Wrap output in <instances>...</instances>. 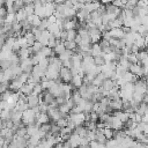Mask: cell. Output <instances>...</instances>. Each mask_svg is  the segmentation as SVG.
Listing matches in <instances>:
<instances>
[{"label": "cell", "mask_w": 148, "mask_h": 148, "mask_svg": "<svg viewBox=\"0 0 148 148\" xmlns=\"http://www.w3.org/2000/svg\"><path fill=\"white\" fill-rule=\"evenodd\" d=\"M133 92H134V83H125L123 87L119 88V97L123 101H132L133 99Z\"/></svg>", "instance_id": "1"}, {"label": "cell", "mask_w": 148, "mask_h": 148, "mask_svg": "<svg viewBox=\"0 0 148 148\" xmlns=\"http://www.w3.org/2000/svg\"><path fill=\"white\" fill-rule=\"evenodd\" d=\"M36 123V113L34 112L32 109H27L25 111L22 112V124L24 126H29L31 124Z\"/></svg>", "instance_id": "2"}, {"label": "cell", "mask_w": 148, "mask_h": 148, "mask_svg": "<svg viewBox=\"0 0 148 148\" xmlns=\"http://www.w3.org/2000/svg\"><path fill=\"white\" fill-rule=\"evenodd\" d=\"M67 118L71 121H73L75 124V126H81V125H83L87 121V113H84V112L73 113V114H69Z\"/></svg>", "instance_id": "3"}, {"label": "cell", "mask_w": 148, "mask_h": 148, "mask_svg": "<svg viewBox=\"0 0 148 148\" xmlns=\"http://www.w3.org/2000/svg\"><path fill=\"white\" fill-rule=\"evenodd\" d=\"M59 77H60V80H61L62 83H69L72 81V77H73V74L71 72V68L65 67V66H61V68L59 71Z\"/></svg>", "instance_id": "4"}, {"label": "cell", "mask_w": 148, "mask_h": 148, "mask_svg": "<svg viewBox=\"0 0 148 148\" xmlns=\"http://www.w3.org/2000/svg\"><path fill=\"white\" fill-rule=\"evenodd\" d=\"M128 72H131L133 75H135L136 77H143V67L140 62L138 64H131L130 68H128Z\"/></svg>", "instance_id": "5"}, {"label": "cell", "mask_w": 148, "mask_h": 148, "mask_svg": "<svg viewBox=\"0 0 148 148\" xmlns=\"http://www.w3.org/2000/svg\"><path fill=\"white\" fill-rule=\"evenodd\" d=\"M88 34H89V37H90V42H91L92 44L99 43V40L102 39V32H101L97 28L89 29V30H88Z\"/></svg>", "instance_id": "6"}, {"label": "cell", "mask_w": 148, "mask_h": 148, "mask_svg": "<svg viewBox=\"0 0 148 148\" xmlns=\"http://www.w3.org/2000/svg\"><path fill=\"white\" fill-rule=\"evenodd\" d=\"M20 67H21L22 72H24V73H29V74H30L31 71H32V67H34V64H32L31 58L20 60Z\"/></svg>", "instance_id": "7"}, {"label": "cell", "mask_w": 148, "mask_h": 148, "mask_svg": "<svg viewBox=\"0 0 148 148\" xmlns=\"http://www.w3.org/2000/svg\"><path fill=\"white\" fill-rule=\"evenodd\" d=\"M47 114H49L50 119L53 120L54 123H56L57 120H59L60 118H62V114L60 113V111H59L58 108H49V110H47Z\"/></svg>", "instance_id": "8"}, {"label": "cell", "mask_w": 148, "mask_h": 148, "mask_svg": "<svg viewBox=\"0 0 148 148\" xmlns=\"http://www.w3.org/2000/svg\"><path fill=\"white\" fill-rule=\"evenodd\" d=\"M80 140H81V138L77 135V134H75L74 132L71 134V136L68 138V140H67V142H68V145L71 146V148H79L80 147Z\"/></svg>", "instance_id": "9"}, {"label": "cell", "mask_w": 148, "mask_h": 148, "mask_svg": "<svg viewBox=\"0 0 148 148\" xmlns=\"http://www.w3.org/2000/svg\"><path fill=\"white\" fill-rule=\"evenodd\" d=\"M109 34H110L111 38H116V39H123L125 36L123 28H112L109 30Z\"/></svg>", "instance_id": "10"}, {"label": "cell", "mask_w": 148, "mask_h": 148, "mask_svg": "<svg viewBox=\"0 0 148 148\" xmlns=\"http://www.w3.org/2000/svg\"><path fill=\"white\" fill-rule=\"evenodd\" d=\"M50 37H51V34H50L47 30H43V31L40 32V35L36 38V40H37V42H39V43H42V45H43V46H46V45H47V43H49Z\"/></svg>", "instance_id": "11"}, {"label": "cell", "mask_w": 148, "mask_h": 148, "mask_svg": "<svg viewBox=\"0 0 148 148\" xmlns=\"http://www.w3.org/2000/svg\"><path fill=\"white\" fill-rule=\"evenodd\" d=\"M89 53H90V56L92 58H95V57H103V51H102V47L99 46L98 43H95V44L91 45Z\"/></svg>", "instance_id": "12"}, {"label": "cell", "mask_w": 148, "mask_h": 148, "mask_svg": "<svg viewBox=\"0 0 148 148\" xmlns=\"http://www.w3.org/2000/svg\"><path fill=\"white\" fill-rule=\"evenodd\" d=\"M50 117L47 114V112H39L38 114H36V124L38 125H43V124H47L50 123Z\"/></svg>", "instance_id": "13"}, {"label": "cell", "mask_w": 148, "mask_h": 148, "mask_svg": "<svg viewBox=\"0 0 148 148\" xmlns=\"http://www.w3.org/2000/svg\"><path fill=\"white\" fill-rule=\"evenodd\" d=\"M32 49L31 47H23V49H20V51L17 52V56L20 58V60H23V59H28L31 57L32 54Z\"/></svg>", "instance_id": "14"}, {"label": "cell", "mask_w": 148, "mask_h": 148, "mask_svg": "<svg viewBox=\"0 0 148 148\" xmlns=\"http://www.w3.org/2000/svg\"><path fill=\"white\" fill-rule=\"evenodd\" d=\"M34 87H35V83H32V82H27V83H24V84L22 86V88L20 89V92H21L22 95H24V96H29V95H31Z\"/></svg>", "instance_id": "15"}, {"label": "cell", "mask_w": 148, "mask_h": 148, "mask_svg": "<svg viewBox=\"0 0 148 148\" xmlns=\"http://www.w3.org/2000/svg\"><path fill=\"white\" fill-rule=\"evenodd\" d=\"M99 6H101V2L99 1H94V2H86L83 8L90 14L92 12H96L99 8Z\"/></svg>", "instance_id": "16"}, {"label": "cell", "mask_w": 148, "mask_h": 148, "mask_svg": "<svg viewBox=\"0 0 148 148\" xmlns=\"http://www.w3.org/2000/svg\"><path fill=\"white\" fill-rule=\"evenodd\" d=\"M39 96H35V95H29L28 97H27V103H28V106L30 108V109H32V108H35V106H38V104H39Z\"/></svg>", "instance_id": "17"}, {"label": "cell", "mask_w": 148, "mask_h": 148, "mask_svg": "<svg viewBox=\"0 0 148 148\" xmlns=\"http://www.w3.org/2000/svg\"><path fill=\"white\" fill-rule=\"evenodd\" d=\"M71 83H72L73 88H77V89H79V88L83 84V76H81L80 74H75V75H73Z\"/></svg>", "instance_id": "18"}, {"label": "cell", "mask_w": 148, "mask_h": 148, "mask_svg": "<svg viewBox=\"0 0 148 148\" xmlns=\"http://www.w3.org/2000/svg\"><path fill=\"white\" fill-rule=\"evenodd\" d=\"M109 108L111 110H113V111L121 110V108H123V101H121V98H119V99H110Z\"/></svg>", "instance_id": "19"}, {"label": "cell", "mask_w": 148, "mask_h": 148, "mask_svg": "<svg viewBox=\"0 0 148 148\" xmlns=\"http://www.w3.org/2000/svg\"><path fill=\"white\" fill-rule=\"evenodd\" d=\"M116 86H117V84H116V81H113V80H111V79H105L101 87L103 88V90H105V91H110V90L113 89Z\"/></svg>", "instance_id": "20"}, {"label": "cell", "mask_w": 148, "mask_h": 148, "mask_svg": "<svg viewBox=\"0 0 148 148\" xmlns=\"http://www.w3.org/2000/svg\"><path fill=\"white\" fill-rule=\"evenodd\" d=\"M27 21L30 23V25L31 27H39V24H40V21H42V18L39 17V16H37V15H35V14H32V15H30V16H28L27 17Z\"/></svg>", "instance_id": "21"}, {"label": "cell", "mask_w": 148, "mask_h": 148, "mask_svg": "<svg viewBox=\"0 0 148 148\" xmlns=\"http://www.w3.org/2000/svg\"><path fill=\"white\" fill-rule=\"evenodd\" d=\"M72 54H73V51L65 50L62 53H60V54L58 56V58H59V60H60L61 62H65V61H69V60H71Z\"/></svg>", "instance_id": "22"}, {"label": "cell", "mask_w": 148, "mask_h": 148, "mask_svg": "<svg viewBox=\"0 0 148 148\" xmlns=\"http://www.w3.org/2000/svg\"><path fill=\"white\" fill-rule=\"evenodd\" d=\"M105 79H106V76H105L103 73H98V74L95 76V79L92 80V82H91V83H92L94 86H96V87H101Z\"/></svg>", "instance_id": "23"}, {"label": "cell", "mask_w": 148, "mask_h": 148, "mask_svg": "<svg viewBox=\"0 0 148 148\" xmlns=\"http://www.w3.org/2000/svg\"><path fill=\"white\" fill-rule=\"evenodd\" d=\"M102 133H103V135L105 136L106 140H111L114 136V131L112 128H110V127H104L102 130Z\"/></svg>", "instance_id": "24"}, {"label": "cell", "mask_w": 148, "mask_h": 148, "mask_svg": "<svg viewBox=\"0 0 148 148\" xmlns=\"http://www.w3.org/2000/svg\"><path fill=\"white\" fill-rule=\"evenodd\" d=\"M123 79L125 80L126 83H127V82H130V83H134V82L138 80V77H136L135 75H133V74H132L131 72H128V71L123 75Z\"/></svg>", "instance_id": "25"}, {"label": "cell", "mask_w": 148, "mask_h": 148, "mask_svg": "<svg viewBox=\"0 0 148 148\" xmlns=\"http://www.w3.org/2000/svg\"><path fill=\"white\" fill-rule=\"evenodd\" d=\"M105 148H121L119 142L116 140V139H111V140H108L106 143L104 145Z\"/></svg>", "instance_id": "26"}, {"label": "cell", "mask_w": 148, "mask_h": 148, "mask_svg": "<svg viewBox=\"0 0 148 148\" xmlns=\"http://www.w3.org/2000/svg\"><path fill=\"white\" fill-rule=\"evenodd\" d=\"M66 49H65V45H64V43L59 39V42H58V44L54 46V49H53V53H57L58 56L60 54V53H62L64 51H65Z\"/></svg>", "instance_id": "27"}, {"label": "cell", "mask_w": 148, "mask_h": 148, "mask_svg": "<svg viewBox=\"0 0 148 148\" xmlns=\"http://www.w3.org/2000/svg\"><path fill=\"white\" fill-rule=\"evenodd\" d=\"M15 16H16V22H22V21L27 20V15H25L23 8H22V9H18V10L15 13Z\"/></svg>", "instance_id": "28"}, {"label": "cell", "mask_w": 148, "mask_h": 148, "mask_svg": "<svg viewBox=\"0 0 148 148\" xmlns=\"http://www.w3.org/2000/svg\"><path fill=\"white\" fill-rule=\"evenodd\" d=\"M64 45H65V49L66 50H69V51H74L77 47V45H76V43L74 40H65L64 42Z\"/></svg>", "instance_id": "29"}, {"label": "cell", "mask_w": 148, "mask_h": 148, "mask_svg": "<svg viewBox=\"0 0 148 148\" xmlns=\"http://www.w3.org/2000/svg\"><path fill=\"white\" fill-rule=\"evenodd\" d=\"M40 53L45 57V58H50V57H52L54 53H53V50L51 49V47H49V46H43V49L40 50Z\"/></svg>", "instance_id": "30"}, {"label": "cell", "mask_w": 148, "mask_h": 148, "mask_svg": "<svg viewBox=\"0 0 148 148\" xmlns=\"http://www.w3.org/2000/svg\"><path fill=\"white\" fill-rule=\"evenodd\" d=\"M42 96H43V102H44L45 104H47V105H50V104L56 99V98H54V97H53L49 91H47V92H44Z\"/></svg>", "instance_id": "31"}, {"label": "cell", "mask_w": 148, "mask_h": 148, "mask_svg": "<svg viewBox=\"0 0 148 148\" xmlns=\"http://www.w3.org/2000/svg\"><path fill=\"white\" fill-rule=\"evenodd\" d=\"M3 22L9 23V24H13L14 22H16V16H15V13H7L6 17L3 18Z\"/></svg>", "instance_id": "32"}, {"label": "cell", "mask_w": 148, "mask_h": 148, "mask_svg": "<svg viewBox=\"0 0 148 148\" xmlns=\"http://www.w3.org/2000/svg\"><path fill=\"white\" fill-rule=\"evenodd\" d=\"M23 10H24V13H25L27 17H28V16H30V15H32V14H34V12H35V7H34V3H29V5H25V6L23 7Z\"/></svg>", "instance_id": "33"}, {"label": "cell", "mask_w": 148, "mask_h": 148, "mask_svg": "<svg viewBox=\"0 0 148 148\" xmlns=\"http://www.w3.org/2000/svg\"><path fill=\"white\" fill-rule=\"evenodd\" d=\"M76 35H77V31L75 29L66 30V40H74Z\"/></svg>", "instance_id": "34"}, {"label": "cell", "mask_w": 148, "mask_h": 148, "mask_svg": "<svg viewBox=\"0 0 148 148\" xmlns=\"http://www.w3.org/2000/svg\"><path fill=\"white\" fill-rule=\"evenodd\" d=\"M53 83H54V81H52V80H47V79H45V80H42V81H40V86H42L43 90H45V89H47V90H49Z\"/></svg>", "instance_id": "35"}, {"label": "cell", "mask_w": 148, "mask_h": 148, "mask_svg": "<svg viewBox=\"0 0 148 148\" xmlns=\"http://www.w3.org/2000/svg\"><path fill=\"white\" fill-rule=\"evenodd\" d=\"M54 124H56V125H58L60 128H64V127H67L68 119H67V117H62V118H60L59 120H57Z\"/></svg>", "instance_id": "36"}, {"label": "cell", "mask_w": 148, "mask_h": 148, "mask_svg": "<svg viewBox=\"0 0 148 148\" xmlns=\"http://www.w3.org/2000/svg\"><path fill=\"white\" fill-rule=\"evenodd\" d=\"M31 49H32V52H34V54H35V53H37V52H40V50L43 49V45H42V43H39V42L36 40V42L32 44Z\"/></svg>", "instance_id": "37"}, {"label": "cell", "mask_w": 148, "mask_h": 148, "mask_svg": "<svg viewBox=\"0 0 148 148\" xmlns=\"http://www.w3.org/2000/svg\"><path fill=\"white\" fill-rule=\"evenodd\" d=\"M37 65H39V67H40L42 69L46 71L47 67H49V65H50V62H49V58H44V59H42Z\"/></svg>", "instance_id": "38"}, {"label": "cell", "mask_w": 148, "mask_h": 148, "mask_svg": "<svg viewBox=\"0 0 148 148\" xmlns=\"http://www.w3.org/2000/svg\"><path fill=\"white\" fill-rule=\"evenodd\" d=\"M42 91H43V88H42V86H40V83H37V84H35V87H34V89H32V95H35V96H39L40 94H42Z\"/></svg>", "instance_id": "39"}, {"label": "cell", "mask_w": 148, "mask_h": 148, "mask_svg": "<svg viewBox=\"0 0 148 148\" xmlns=\"http://www.w3.org/2000/svg\"><path fill=\"white\" fill-rule=\"evenodd\" d=\"M126 58H127V60L130 61V64H138V62H139L135 53H130V54H128Z\"/></svg>", "instance_id": "40"}, {"label": "cell", "mask_w": 148, "mask_h": 148, "mask_svg": "<svg viewBox=\"0 0 148 148\" xmlns=\"http://www.w3.org/2000/svg\"><path fill=\"white\" fill-rule=\"evenodd\" d=\"M94 64L96 66H103L105 64V60H104L103 57H95L94 58Z\"/></svg>", "instance_id": "41"}, {"label": "cell", "mask_w": 148, "mask_h": 148, "mask_svg": "<svg viewBox=\"0 0 148 148\" xmlns=\"http://www.w3.org/2000/svg\"><path fill=\"white\" fill-rule=\"evenodd\" d=\"M111 3L116 7H118V8H124V3L121 2V0H113Z\"/></svg>", "instance_id": "42"}, {"label": "cell", "mask_w": 148, "mask_h": 148, "mask_svg": "<svg viewBox=\"0 0 148 148\" xmlns=\"http://www.w3.org/2000/svg\"><path fill=\"white\" fill-rule=\"evenodd\" d=\"M6 15H7V9L5 8V7H1L0 8V18H5L6 17Z\"/></svg>", "instance_id": "43"}, {"label": "cell", "mask_w": 148, "mask_h": 148, "mask_svg": "<svg viewBox=\"0 0 148 148\" xmlns=\"http://www.w3.org/2000/svg\"><path fill=\"white\" fill-rule=\"evenodd\" d=\"M47 21H49V23H50V24L57 23V18H56V16H54V15H51L50 17H47Z\"/></svg>", "instance_id": "44"}, {"label": "cell", "mask_w": 148, "mask_h": 148, "mask_svg": "<svg viewBox=\"0 0 148 148\" xmlns=\"http://www.w3.org/2000/svg\"><path fill=\"white\" fill-rule=\"evenodd\" d=\"M102 5H104V6H106V5H109V3H111V1L110 0H98Z\"/></svg>", "instance_id": "45"}, {"label": "cell", "mask_w": 148, "mask_h": 148, "mask_svg": "<svg viewBox=\"0 0 148 148\" xmlns=\"http://www.w3.org/2000/svg\"><path fill=\"white\" fill-rule=\"evenodd\" d=\"M142 103H146V104H148V92L143 96V99H142Z\"/></svg>", "instance_id": "46"}, {"label": "cell", "mask_w": 148, "mask_h": 148, "mask_svg": "<svg viewBox=\"0 0 148 148\" xmlns=\"http://www.w3.org/2000/svg\"><path fill=\"white\" fill-rule=\"evenodd\" d=\"M65 0H54V3L56 5H60V3H64Z\"/></svg>", "instance_id": "47"}, {"label": "cell", "mask_w": 148, "mask_h": 148, "mask_svg": "<svg viewBox=\"0 0 148 148\" xmlns=\"http://www.w3.org/2000/svg\"><path fill=\"white\" fill-rule=\"evenodd\" d=\"M145 14L148 16V7H145Z\"/></svg>", "instance_id": "48"}, {"label": "cell", "mask_w": 148, "mask_h": 148, "mask_svg": "<svg viewBox=\"0 0 148 148\" xmlns=\"http://www.w3.org/2000/svg\"><path fill=\"white\" fill-rule=\"evenodd\" d=\"M94 1H97V0H86V2H94Z\"/></svg>", "instance_id": "49"}, {"label": "cell", "mask_w": 148, "mask_h": 148, "mask_svg": "<svg viewBox=\"0 0 148 148\" xmlns=\"http://www.w3.org/2000/svg\"><path fill=\"white\" fill-rule=\"evenodd\" d=\"M50 2H54V0H50Z\"/></svg>", "instance_id": "50"}]
</instances>
